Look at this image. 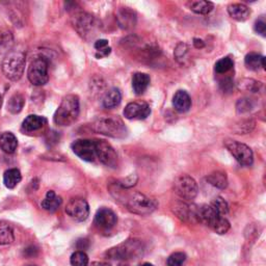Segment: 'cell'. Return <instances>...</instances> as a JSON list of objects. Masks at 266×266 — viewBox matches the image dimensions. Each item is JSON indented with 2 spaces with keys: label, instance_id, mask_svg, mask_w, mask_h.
I'll list each match as a JSON object with an SVG mask.
<instances>
[{
  "label": "cell",
  "instance_id": "obj_1",
  "mask_svg": "<svg viewBox=\"0 0 266 266\" xmlns=\"http://www.w3.org/2000/svg\"><path fill=\"white\" fill-rule=\"evenodd\" d=\"M79 98L76 95H68L61 100L53 116V121L58 126H71L79 116Z\"/></svg>",
  "mask_w": 266,
  "mask_h": 266
},
{
  "label": "cell",
  "instance_id": "obj_2",
  "mask_svg": "<svg viewBox=\"0 0 266 266\" xmlns=\"http://www.w3.org/2000/svg\"><path fill=\"white\" fill-rule=\"evenodd\" d=\"M91 128L100 134L114 138H124L128 135V129L119 116H100L91 124Z\"/></svg>",
  "mask_w": 266,
  "mask_h": 266
},
{
  "label": "cell",
  "instance_id": "obj_3",
  "mask_svg": "<svg viewBox=\"0 0 266 266\" xmlns=\"http://www.w3.org/2000/svg\"><path fill=\"white\" fill-rule=\"evenodd\" d=\"M197 222L206 225L221 235L230 230L229 221L225 216L218 215L210 205L197 206Z\"/></svg>",
  "mask_w": 266,
  "mask_h": 266
},
{
  "label": "cell",
  "instance_id": "obj_4",
  "mask_svg": "<svg viewBox=\"0 0 266 266\" xmlns=\"http://www.w3.org/2000/svg\"><path fill=\"white\" fill-rule=\"evenodd\" d=\"M125 204L130 212L138 215L151 214L158 207V203L155 199L137 191L130 193L125 200Z\"/></svg>",
  "mask_w": 266,
  "mask_h": 266
},
{
  "label": "cell",
  "instance_id": "obj_5",
  "mask_svg": "<svg viewBox=\"0 0 266 266\" xmlns=\"http://www.w3.org/2000/svg\"><path fill=\"white\" fill-rule=\"evenodd\" d=\"M25 56L19 51H12L5 56L2 61V72L7 79L17 81L25 70Z\"/></svg>",
  "mask_w": 266,
  "mask_h": 266
},
{
  "label": "cell",
  "instance_id": "obj_6",
  "mask_svg": "<svg viewBox=\"0 0 266 266\" xmlns=\"http://www.w3.org/2000/svg\"><path fill=\"white\" fill-rule=\"evenodd\" d=\"M143 254V245L138 240H128L124 244L111 248L107 255L112 259H135L136 257Z\"/></svg>",
  "mask_w": 266,
  "mask_h": 266
},
{
  "label": "cell",
  "instance_id": "obj_7",
  "mask_svg": "<svg viewBox=\"0 0 266 266\" xmlns=\"http://www.w3.org/2000/svg\"><path fill=\"white\" fill-rule=\"evenodd\" d=\"M226 148L233 155V157L237 160L241 166L249 167L254 162V154L252 149L248 146L239 143L237 140L227 139L225 142Z\"/></svg>",
  "mask_w": 266,
  "mask_h": 266
},
{
  "label": "cell",
  "instance_id": "obj_8",
  "mask_svg": "<svg viewBox=\"0 0 266 266\" xmlns=\"http://www.w3.org/2000/svg\"><path fill=\"white\" fill-rule=\"evenodd\" d=\"M28 80L37 87L44 85L49 80L48 61L43 57L36 58L31 61L27 71Z\"/></svg>",
  "mask_w": 266,
  "mask_h": 266
},
{
  "label": "cell",
  "instance_id": "obj_9",
  "mask_svg": "<svg viewBox=\"0 0 266 266\" xmlns=\"http://www.w3.org/2000/svg\"><path fill=\"white\" fill-rule=\"evenodd\" d=\"M174 190L181 199L191 201L198 195L199 187L193 178L189 175H181L175 180Z\"/></svg>",
  "mask_w": 266,
  "mask_h": 266
},
{
  "label": "cell",
  "instance_id": "obj_10",
  "mask_svg": "<svg viewBox=\"0 0 266 266\" xmlns=\"http://www.w3.org/2000/svg\"><path fill=\"white\" fill-rule=\"evenodd\" d=\"M73 25L77 33L82 38H88L96 36L97 24L96 20L92 15L87 13H79L76 14L73 17Z\"/></svg>",
  "mask_w": 266,
  "mask_h": 266
},
{
  "label": "cell",
  "instance_id": "obj_11",
  "mask_svg": "<svg viewBox=\"0 0 266 266\" xmlns=\"http://www.w3.org/2000/svg\"><path fill=\"white\" fill-rule=\"evenodd\" d=\"M96 146V156L101 163L109 168H115L118 164V154L111 144L105 140L97 139L95 140Z\"/></svg>",
  "mask_w": 266,
  "mask_h": 266
},
{
  "label": "cell",
  "instance_id": "obj_12",
  "mask_svg": "<svg viewBox=\"0 0 266 266\" xmlns=\"http://www.w3.org/2000/svg\"><path fill=\"white\" fill-rule=\"evenodd\" d=\"M73 152L84 161L93 162L97 158L95 140L92 139H77L72 144Z\"/></svg>",
  "mask_w": 266,
  "mask_h": 266
},
{
  "label": "cell",
  "instance_id": "obj_13",
  "mask_svg": "<svg viewBox=\"0 0 266 266\" xmlns=\"http://www.w3.org/2000/svg\"><path fill=\"white\" fill-rule=\"evenodd\" d=\"M66 213L76 222H83L90 215L89 203L84 199H73L68 203Z\"/></svg>",
  "mask_w": 266,
  "mask_h": 266
},
{
  "label": "cell",
  "instance_id": "obj_14",
  "mask_svg": "<svg viewBox=\"0 0 266 266\" xmlns=\"http://www.w3.org/2000/svg\"><path fill=\"white\" fill-rule=\"evenodd\" d=\"M123 114L128 120H145L150 115L151 107L144 101H134L126 105Z\"/></svg>",
  "mask_w": 266,
  "mask_h": 266
},
{
  "label": "cell",
  "instance_id": "obj_15",
  "mask_svg": "<svg viewBox=\"0 0 266 266\" xmlns=\"http://www.w3.org/2000/svg\"><path fill=\"white\" fill-rule=\"evenodd\" d=\"M118 217L113 210L100 208L95 215V225L101 230H111L116 225Z\"/></svg>",
  "mask_w": 266,
  "mask_h": 266
},
{
  "label": "cell",
  "instance_id": "obj_16",
  "mask_svg": "<svg viewBox=\"0 0 266 266\" xmlns=\"http://www.w3.org/2000/svg\"><path fill=\"white\" fill-rule=\"evenodd\" d=\"M173 106L175 111L181 114L190 111L191 107V99L187 92L180 90L175 94L173 98Z\"/></svg>",
  "mask_w": 266,
  "mask_h": 266
},
{
  "label": "cell",
  "instance_id": "obj_17",
  "mask_svg": "<svg viewBox=\"0 0 266 266\" xmlns=\"http://www.w3.org/2000/svg\"><path fill=\"white\" fill-rule=\"evenodd\" d=\"M228 14L234 20L244 22L251 16V10L242 3H232L228 6Z\"/></svg>",
  "mask_w": 266,
  "mask_h": 266
},
{
  "label": "cell",
  "instance_id": "obj_18",
  "mask_svg": "<svg viewBox=\"0 0 266 266\" xmlns=\"http://www.w3.org/2000/svg\"><path fill=\"white\" fill-rule=\"evenodd\" d=\"M151 78L146 73H135L132 76V89L136 95H142L150 84Z\"/></svg>",
  "mask_w": 266,
  "mask_h": 266
},
{
  "label": "cell",
  "instance_id": "obj_19",
  "mask_svg": "<svg viewBox=\"0 0 266 266\" xmlns=\"http://www.w3.org/2000/svg\"><path fill=\"white\" fill-rule=\"evenodd\" d=\"M18 147V140L12 132H3L0 135V149L6 154H13Z\"/></svg>",
  "mask_w": 266,
  "mask_h": 266
},
{
  "label": "cell",
  "instance_id": "obj_20",
  "mask_svg": "<svg viewBox=\"0 0 266 266\" xmlns=\"http://www.w3.org/2000/svg\"><path fill=\"white\" fill-rule=\"evenodd\" d=\"M46 124V119L37 114H30L22 123V129L26 132H35L40 130Z\"/></svg>",
  "mask_w": 266,
  "mask_h": 266
},
{
  "label": "cell",
  "instance_id": "obj_21",
  "mask_svg": "<svg viewBox=\"0 0 266 266\" xmlns=\"http://www.w3.org/2000/svg\"><path fill=\"white\" fill-rule=\"evenodd\" d=\"M62 200L53 190H49L47 192L45 199L42 201L41 206L43 209L49 211V212H54L58 209V207L61 205Z\"/></svg>",
  "mask_w": 266,
  "mask_h": 266
},
{
  "label": "cell",
  "instance_id": "obj_22",
  "mask_svg": "<svg viewBox=\"0 0 266 266\" xmlns=\"http://www.w3.org/2000/svg\"><path fill=\"white\" fill-rule=\"evenodd\" d=\"M245 64L251 71H259L260 69L265 70V57L257 53H249L245 58Z\"/></svg>",
  "mask_w": 266,
  "mask_h": 266
},
{
  "label": "cell",
  "instance_id": "obj_23",
  "mask_svg": "<svg viewBox=\"0 0 266 266\" xmlns=\"http://www.w3.org/2000/svg\"><path fill=\"white\" fill-rule=\"evenodd\" d=\"M122 101V95L121 92L118 89H112L109 90L103 98V106L105 108L112 109L116 106H119Z\"/></svg>",
  "mask_w": 266,
  "mask_h": 266
},
{
  "label": "cell",
  "instance_id": "obj_24",
  "mask_svg": "<svg viewBox=\"0 0 266 266\" xmlns=\"http://www.w3.org/2000/svg\"><path fill=\"white\" fill-rule=\"evenodd\" d=\"M22 180V176L18 169H10L5 171L3 175V183L7 189L13 190L17 186Z\"/></svg>",
  "mask_w": 266,
  "mask_h": 266
},
{
  "label": "cell",
  "instance_id": "obj_25",
  "mask_svg": "<svg viewBox=\"0 0 266 266\" xmlns=\"http://www.w3.org/2000/svg\"><path fill=\"white\" fill-rule=\"evenodd\" d=\"M207 181L211 185H213L214 187H216V189H220V190H224L228 186V178H227L226 173L221 171H213V173L208 175Z\"/></svg>",
  "mask_w": 266,
  "mask_h": 266
},
{
  "label": "cell",
  "instance_id": "obj_26",
  "mask_svg": "<svg viewBox=\"0 0 266 266\" xmlns=\"http://www.w3.org/2000/svg\"><path fill=\"white\" fill-rule=\"evenodd\" d=\"M15 240L12 227L6 222H0V246L13 244Z\"/></svg>",
  "mask_w": 266,
  "mask_h": 266
},
{
  "label": "cell",
  "instance_id": "obj_27",
  "mask_svg": "<svg viewBox=\"0 0 266 266\" xmlns=\"http://www.w3.org/2000/svg\"><path fill=\"white\" fill-rule=\"evenodd\" d=\"M213 3L205 0H198V1H191L189 3L190 10L199 15H207L213 10Z\"/></svg>",
  "mask_w": 266,
  "mask_h": 266
},
{
  "label": "cell",
  "instance_id": "obj_28",
  "mask_svg": "<svg viewBox=\"0 0 266 266\" xmlns=\"http://www.w3.org/2000/svg\"><path fill=\"white\" fill-rule=\"evenodd\" d=\"M25 104V99L23 97L21 94H14V95L11 97L9 100V103H7V111H9L11 114H19L22 108L24 107Z\"/></svg>",
  "mask_w": 266,
  "mask_h": 266
},
{
  "label": "cell",
  "instance_id": "obj_29",
  "mask_svg": "<svg viewBox=\"0 0 266 266\" xmlns=\"http://www.w3.org/2000/svg\"><path fill=\"white\" fill-rule=\"evenodd\" d=\"M118 19L122 27L128 28L131 26H134L135 21H136V16L134 12H132L131 10L127 9V7H125L124 10L120 12Z\"/></svg>",
  "mask_w": 266,
  "mask_h": 266
},
{
  "label": "cell",
  "instance_id": "obj_30",
  "mask_svg": "<svg viewBox=\"0 0 266 266\" xmlns=\"http://www.w3.org/2000/svg\"><path fill=\"white\" fill-rule=\"evenodd\" d=\"M14 44V38L10 31H1L0 33V54L9 52Z\"/></svg>",
  "mask_w": 266,
  "mask_h": 266
},
{
  "label": "cell",
  "instance_id": "obj_31",
  "mask_svg": "<svg viewBox=\"0 0 266 266\" xmlns=\"http://www.w3.org/2000/svg\"><path fill=\"white\" fill-rule=\"evenodd\" d=\"M210 207L212 208L218 215L225 216L229 212V205L222 197H216L212 200L210 204Z\"/></svg>",
  "mask_w": 266,
  "mask_h": 266
},
{
  "label": "cell",
  "instance_id": "obj_32",
  "mask_svg": "<svg viewBox=\"0 0 266 266\" xmlns=\"http://www.w3.org/2000/svg\"><path fill=\"white\" fill-rule=\"evenodd\" d=\"M233 67H234V60L229 57H226L216 61L214 70L217 74H226L229 71H231Z\"/></svg>",
  "mask_w": 266,
  "mask_h": 266
},
{
  "label": "cell",
  "instance_id": "obj_33",
  "mask_svg": "<svg viewBox=\"0 0 266 266\" xmlns=\"http://www.w3.org/2000/svg\"><path fill=\"white\" fill-rule=\"evenodd\" d=\"M94 46H95V49L97 50L96 52L97 58L106 57L112 52V48L108 46V41L104 40V38H102V40H98Z\"/></svg>",
  "mask_w": 266,
  "mask_h": 266
},
{
  "label": "cell",
  "instance_id": "obj_34",
  "mask_svg": "<svg viewBox=\"0 0 266 266\" xmlns=\"http://www.w3.org/2000/svg\"><path fill=\"white\" fill-rule=\"evenodd\" d=\"M262 88V83L254 79H244L238 83V89L241 91H247L257 93Z\"/></svg>",
  "mask_w": 266,
  "mask_h": 266
},
{
  "label": "cell",
  "instance_id": "obj_35",
  "mask_svg": "<svg viewBox=\"0 0 266 266\" xmlns=\"http://www.w3.org/2000/svg\"><path fill=\"white\" fill-rule=\"evenodd\" d=\"M70 263L72 266H88L89 257L83 251H77L70 258Z\"/></svg>",
  "mask_w": 266,
  "mask_h": 266
},
{
  "label": "cell",
  "instance_id": "obj_36",
  "mask_svg": "<svg viewBox=\"0 0 266 266\" xmlns=\"http://www.w3.org/2000/svg\"><path fill=\"white\" fill-rule=\"evenodd\" d=\"M185 261L186 255L183 252H176L168 258L167 264L168 266H182Z\"/></svg>",
  "mask_w": 266,
  "mask_h": 266
},
{
  "label": "cell",
  "instance_id": "obj_37",
  "mask_svg": "<svg viewBox=\"0 0 266 266\" xmlns=\"http://www.w3.org/2000/svg\"><path fill=\"white\" fill-rule=\"evenodd\" d=\"M253 108V102L249 99H239L236 104V111L238 114H244L249 113Z\"/></svg>",
  "mask_w": 266,
  "mask_h": 266
},
{
  "label": "cell",
  "instance_id": "obj_38",
  "mask_svg": "<svg viewBox=\"0 0 266 266\" xmlns=\"http://www.w3.org/2000/svg\"><path fill=\"white\" fill-rule=\"evenodd\" d=\"M254 29L257 34L261 35L262 37L266 36V21H265V18L263 17V16H261L259 19L256 20Z\"/></svg>",
  "mask_w": 266,
  "mask_h": 266
},
{
  "label": "cell",
  "instance_id": "obj_39",
  "mask_svg": "<svg viewBox=\"0 0 266 266\" xmlns=\"http://www.w3.org/2000/svg\"><path fill=\"white\" fill-rule=\"evenodd\" d=\"M137 181V177L136 176H130L127 179H125L122 183H120L122 185V187H125V189H130L133 185H135V182Z\"/></svg>",
  "mask_w": 266,
  "mask_h": 266
},
{
  "label": "cell",
  "instance_id": "obj_40",
  "mask_svg": "<svg viewBox=\"0 0 266 266\" xmlns=\"http://www.w3.org/2000/svg\"><path fill=\"white\" fill-rule=\"evenodd\" d=\"M220 85H221V88L223 91H226V92H230L233 87H234V84H233V81L230 79V78H227V79H224L220 82Z\"/></svg>",
  "mask_w": 266,
  "mask_h": 266
},
{
  "label": "cell",
  "instance_id": "obj_41",
  "mask_svg": "<svg viewBox=\"0 0 266 266\" xmlns=\"http://www.w3.org/2000/svg\"><path fill=\"white\" fill-rule=\"evenodd\" d=\"M24 254L26 257L28 258H31V257H35L38 255V248L36 247H26L24 249Z\"/></svg>",
  "mask_w": 266,
  "mask_h": 266
},
{
  "label": "cell",
  "instance_id": "obj_42",
  "mask_svg": "<svg viewBox=\"0 0 266 266\" xmlns=\"http://www.w3.org/2000/svg\"><path fill=\"white\" fill-rule=\"evenodd\" d=\"M193 45L197 49H202L205 47V43L201 38H193Z\"/></svg>",
  "mask_w": 266,
  "mask_h": 266
},
{
  "label": "cell",
  "instance_id": "obj_43",
  "mask_svg": "<svg viewBox=\"0 0 266 266\" xmlns=\"http://www.w3.org/2000/svg\"><path fill=\"white\" fill-rule=\"evenodd\" d=\"M90 266H111V265L105 262H93Z\"/></svg>",
  "mask_w": 266,
  "mask_h": 266
},
{
  "label": "cell",
  "instance_id": "obj_44",
  "mask_svg": "<svg viewBox=\"0 0 266 266\" xmlns=\"http://www.w3.org/2000/svg\"><path fill=\"white\" fill-rule=\"evenodd\" d=\"M140 266H153V265L151 263H144V264H142Z\"/></svg>",
  "mask_w": 266,
  "mask_h": 266
},
{
  "label": "cell",
  "instance_id": "obj_45",
  "mask_svg": "<svg viewBox=\"0 0 266 266\" xmlns=\"http://www.w3.org/2000/svg\"><path fill=\"white\" fill-rule=\"evenodd\" d=\"M1 105H2V97L1 95H0V108H1Z\"/></svg>",
  "mask_w": 266,
  "mask_h": 266
},
{
  "label": "cell",
  "instance_id": "obj_46",
  "mask_svg": "<svg viewBox=\"0 0 266 266\" xmlns=\"http://www.w3.org/2000/svg\"><path fill=\"white\" fill-rule=\"evenodd\" d=\"M27 266H36V265H27Z\"/></svg>",
  "mask_w": 266,
  "mask_h": 266
}]
</instances>
